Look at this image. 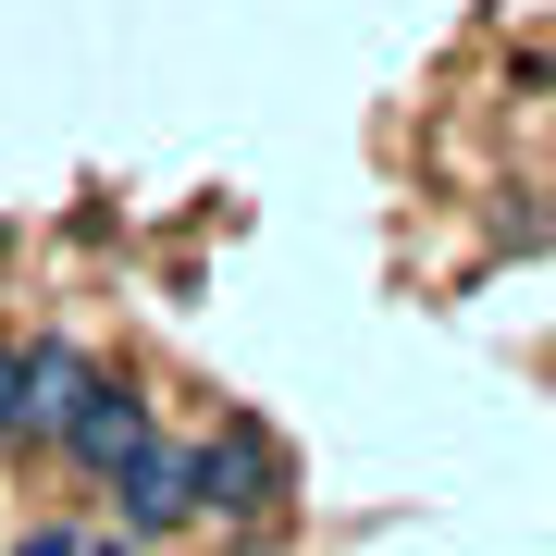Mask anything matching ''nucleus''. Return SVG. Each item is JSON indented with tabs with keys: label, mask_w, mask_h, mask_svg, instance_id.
I'll return each mask as SVG.
<instances>
[{
	"label": "nucleus",
	"mask_w": 556,
	"mask_h": 556,
	"mask_svg": "<svg viewBox=\"0 0 556 556\" xmlns=\"http://www.w3.org/2000/svg\"><path fill=\"white\" fill-rule=\"evenodd\" d=\"M13 371H25V334H0V433H13Z\"/></svg>",
	"instance_id": "nucleus-5"
},
{
	"label": "nucleus",
	"mask_w": 556,
	"mask_h": 556,
	"mask_svg": "<svg viewBox=\"0 0 556 556\" xmlns=\"http://www.w3.org/2000/svg\"><path fill=\"white\" fill-rule=\"evenodd\" d=\"M149 433H161V383H149V371H112V358H100V383L75 396V420H62V445H50V470L100 495V482H112Z\"/></svg>",
	"instance_id": "nucleus-1"
},
{
	"label": "nucleus",
	"mask_w": 556,
	"mask_h": 556,
	"mask_svg": "<svg viewBox=\"0 0 556 556\" xmlns=\"http://www.w3.org/2000/svg\"><path fill=\"white\" fill-rule=\"evenodd\" d=\"M285 519V445L260 420H211L199 433V532H273Z\"/></svg>",
	"instance_id": "nucleus-2"
},
{
	"label": "nucleus",
	"mask_w": 556,
	"mask_h": 556,
	"mask_svg": "<svg viewBox=\"0 0 556 556\" xmlns=\"http://www.w3.org/2000/svg\"><path fill=\"white\" fill-rule=\"evenodd\" d=\"M100 495H112V532H149V544L199 532V433H174V420H161V433L124 457Z\"/></svg>",
	"instance_id": "nucleus-3"
},
{
	"label": "nucleus",
	"mask_w": 556,
	"mask_h": 556,
	"mask_svg": "<svg viewBox=\"0 0 556 556\" xmlns=\"http://www.w3.org/2000/svg\"><path fill=\"white\" fill-rule=\"evenodd\" d=\"M100 383V346L87 334H25V371H13V457H38L50 470V445H62V420H75V396Z\"/></svg>",
	"instance_id": "nucleus-4"
}]
</instances>
